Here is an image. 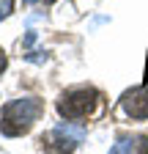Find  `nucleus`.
<instances>
[{"mask_svg": "<svg viewBox=\"0 0 148 154\" xmlns=\"http://www.w3.org/2000/svg\"><path fill=\"white\" fill-rule=\"evenodd\" d=\"M44 113V102L39 96H22V99H14L3 107L0 113V132L6 135V138H19L25 135L33 121L39 119Z\"/></svg>", "mask_w": 148, "mask_h": 154, "instance_id": "obj_1", "label": "nucleus"}, {"mask_svg": "<svg viewBox=\"0 0 148 154\" xmlns=\"http://www.w3.org/2000/svg\"><path fill=\"white\" fill-rule=\"evenodd\" d=\"M96 105H99V94L93 88H71L61 94L58 113L63 119H85L96 110Z\"/></svg>", "mask_w": 148, "mask_h": 154, "instance_id": "obj_2", "label": "nucleus"}, {"mask_svg": "<svg viewBox=\"0 0 148 154\" xmlns=\"http://www.w3.org/2000/svg\"><path fill=\"white\" fill-rule=\"evenodd\" d=\"M85 138V129L82 127H71V124H58L52 132L41 135V149L49 154H71Z\"/></svg>", "mask_w": 148, "mask_h": 154, "instance_id": "obj_3", "label": "nucleus"}, {"mask_svg": "<svg viewBox=\"0 0 148 154\" xmlns=\"http://www.w3.org/2000/svg\"><path fill=\"white\" fill-rule=\"evenodd\" d=\"M121 107L126 116L132 119H148V88L140 85V88H132L121 96Z\"/></svg>", "mask_w": 148, "mask_h": 154, "instance_id": "obj_4", "label": "nucleus"}, {"mask_svg": "<svg viewBox=\"0 0 148 154\" xmlns=\"http://www.w3.org/2000/svg\"><path fill=\"white\" fill-rule=\"evenodd\" d=\"M132 149H135V140H129V138H121L113 149H110V154H132Z\"/></svg>", "mask_w": 148, "mask_h": 154, "instance_id": "obj_5", "label": "nucleus"}, {"mask_svg": "<svg viewBox=\"0 0 148 154\" xmlns=\"http://www.w3.org/2000/svg\"><path fill=\"white\" fill-rule=\"evenodd\" d=\"M14 11V0H0V19H6Z\"/></svg>", "mask_w": 148, "mask_h": 154, "instance_id": "obj_6", "label": "nucleus"}, {"mask_svg": "<svg viewBox=\"0 0 148 154\" xmlns=\"http://www.w3.org/2000/svg\"><path fill=\"white\" fill-rule=\"evenodd\" d=\"M135 149H137V154H148V138H145V135L135 138Z\"/></svg>", "mask_w": 148, "mask_h": 154, "instance_id": "obj_7", "label": "nucleus"}, {"mask_svg": "<svg viewBox=\"0 0 148 154\" xmlns=\"http://www.w3.org/2000/svg\"><path fill=\"white\" fill-rule=\"evenodd\" d=\"M33 42H36V30H28V36H25V47H33Z\"/></svg>", "mask_w": 148, "mask_h": 154, "instance_id": "obj_8", "label": "nucleus"}, {"mask_svg": "<svg viewBox=\"0 0 148 154\" xmlns=\"http://www.w3.org/2000/svg\"><path fill=\"white\" fill-rule=\"evenodd\" d=\"M6 66H8V58H6V52H3V50H0V74L6 72Z\"/></svg>", "mask_w": 148, "mask_h": 154, "instance_id": "obj_9", "label": "nucleus"}, {"mask_svg": "<svg viewBox=\"0 0 148 154\" xmlns=\"http://www.w3.org/2000/svg\"><path fill=\"white\" fill-rule=\"evenodd\" d=\"M25 3H28V6H33V3H39V0H25Z\"/></svg>", "mask_w": 148, "mask_h": 154, "instance_id": "obj_10", "label": "nucleus"}, {"mask_svg": "<svg viewBox=\"0 0 148 154\" xmlns=\"http://www.w3.org/2000/svg\"><path fill=\"white\" fill-rule=\"evenodd\" d=\"M47 3H55V0H47Z\"/></svg>", "mask_w": 148, "mask_h": 154, "instance_id": "obj_11", "label": "nucleus"}]
</instances>
